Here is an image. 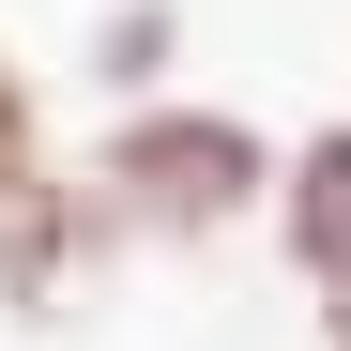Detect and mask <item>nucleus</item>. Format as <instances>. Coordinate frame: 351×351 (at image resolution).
Here are the masks:
<instances>
[{"instance_id": "1", "label": "nucleus", "mask_w": 351, "mask_h": 351, "mask_svg": "<svg viewBox=\"0 0 351 351\" xmlns=\"http://www.w3.org/2000/svg\"><path fill=\"white\" fill-rule=\"evenodd\" d=\"M275 123L260 107H229V92H153V107H107V138H92V199L123 214V245L153 260H214L229 229H260L275 214Z\"/></svg>"}, {"instance_id": "2", "label": "nucleus", "mask_w": 351, "mask_h": 351, "mask_svg": "<svg viewBox=\"0 0 351 351\" xmlns=\"http://www.w3.org/2000/svg\"><path fill=\"white\" fill-rule=\"evenodd\" d=\"M123 214L92 199V168H46L31 199H0V321H31V336H62L92 321V290L123 275Z\"/></svg>"}, {"instance_id": "3", "label": "nucleus", "mask_w": 351, "mask_h": 351, "mask_svg": "<svg viewBox=\"0 0 351 351\" xmlns=\"http://www.w3.org/2000/svg\"><path fill=\"white\" fill-rule=\"evenodd\" d=\"M260 245H275L290 290H336V275H351V107H336V123H306V138L275 153V214H260Z\"/></svg>"}, {"instance_id": "4", "label": "nucleus", "mask_w": 351, "mask_h": 351, "mask_svg": "<svg viewBox=\"0 0 351 351\" xmlns=\"http://www.w3.org/2000/svg\"><path fill=\"white\" fill-rule=\"evenodd\" d=\"M77 77H92L107 107H153L168 77H184V0H107L92 46H77Z\"/></svg>"}, {"instance_id": "5", "label": "nucleus", "mask_w": 351, "mask_h": 351, "mask_svg": "<svg viewBox=\"0 0 351 351\" xmlns=\"http://www.w3.org/2000/svg\"><path fill=\"white\" fill-rule=\"evenodd\" d=\"M46 168H62V123H46V77L0 46V199H31Z\"/></svg>"}, {"instance_id": "6", "label": "nucleus", "mask_w": 351, "mask_h": 351, "mask_svg": "<svg viewBox=\"0 0 351 351\" xmlns=\"http://www.w3.org/2000/svg\"><path fill=\"white\" fill-rule=\"evenodd\" d=\"M306 306H321V351H351V275H336V290H306Z\"/></svg>"}]
</instances>
